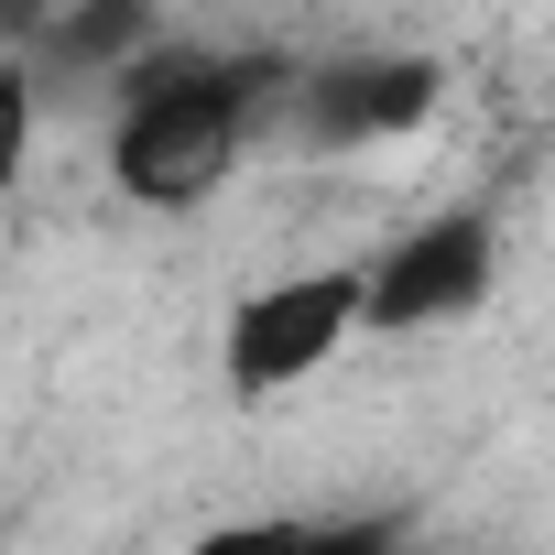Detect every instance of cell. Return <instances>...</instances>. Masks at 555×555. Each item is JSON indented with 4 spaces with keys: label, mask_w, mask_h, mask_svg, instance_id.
<instances>
[{
    "label": "cell",
    "mask_w": 555,
    "mask_h": 555,
    "mask_svg": "<svg viewBox=\"0 0 555 555\" xmlns=\"http://www.w3.org/2000/svg\"><path fill=\"white\" fill-rule=\"evenodd\" d=\"M272 88H284L272 55H229V66H218V55H196V44H153V55L120 77L109 185H120L131 207H164V218L207 207V196L240 175L250 120H261Z\"/></svg>",
    "instance_id": "6da1fadb"
},
{
    "label": "cell",
    "mask_w": 555,
    "mask_h": 555,
    "mask_svg": "<svg viewBox=\"0 0 555 555\" xmlns=\"http://www.w3.org/2000/svg\"><path fill=\"white\" fill-rule=\"evenodd\" d=\"M371 317V261H317V272H284L229 306V403H272L317 382Z\"/></svg>",
    "instance_id": "7a4b0ae2"
},
{
    "label": "cell",
    "mask_w": 555,
    "mask_h": 555,
    "mask_svg": "<svg viewBox=\"0 0 555 555\" xmlns=\"http://www.w3.org/2000/svg\"><path fill=\"white\" fill-rule=\"evenodd\" d=\"M490 272H501V229L490 207H436L425 229H403L392 250H371V338H414L447 327L468 306H490Z\"/></svg>",
    "instance_id": "3957f363"
},
{
    "label": "cell",
    "mask_w": 555,
    "mask_h": 555,
    "mask_svg": "<svg viewBox=\"0 0 555 555\" xmlns=\"http://www.w3.org/2000/svg\"><path fill=\"white\" fill-rule=\"evenodd\" d=\"M447 99V77L425 55H360V66H317L295 88V131L306 142H392V131H425Z\"/></svg>",
    "instance_id": "277c9868"
},
{
    "label": "cell",
    "mask_w": 555,
    "mask_h": 555,
    "mask_svg": "<svg viewBox=\"0 0 555 555\" xmlns=\"http://www.w3.org/2000/svg\"><path fill=\"white\" fill-rule=\"evenodd\" d=\"M44 44H55V66H142L153 44H164V23L142 12V0H99V12H66V23H44Z\"/></svg>",
    "instance_id": "5b68a950"
},
{
    "label": "cell",
    "mask_w": 555,
    "mask_h": 555,
    "mask_svg": "<svg viewBox=\"0 0 555 555\" xmlns=\"http://www.w3.org/2000/svg\"><path fill=\"white\" fill-rule=\"evenodd\" d=\"M306 533H317V522H295V512H250V522H218V533H196L185 555H306Z\"/></svg>",
    "instance_id": "8992f818"
},
{
    "label": "cell",
    "mask_w": 555,
    "mask_h": 555,
    "mask_svg": "<svg viewBox=\"0 0 555 555\" xmlns=\"http://www.w3.org/2000/svg\"><path fill=\"white\" fill-rule=\"evenodd\" d=\"M23 153H34V77L0 66V185H23Z\"/></svg>",
    "instance_id": "52a82bcc"
},
{
    "label": "cell",
    "mask_w": 555,
    "mask_h": 555,
    "mask_svg": "<svg viewBox=\"0 0 555 555\" xmlns=\"http://www.w3.org/2000/svg\"><path fill=\"white\" fill-rule=\"evenodd\" d=\"M392 544H403V533H392L382 512H360V522H317V533H306V555H392Z\"/></svg>",
    "instance_id": "ba28073f"
}]
</instances>
